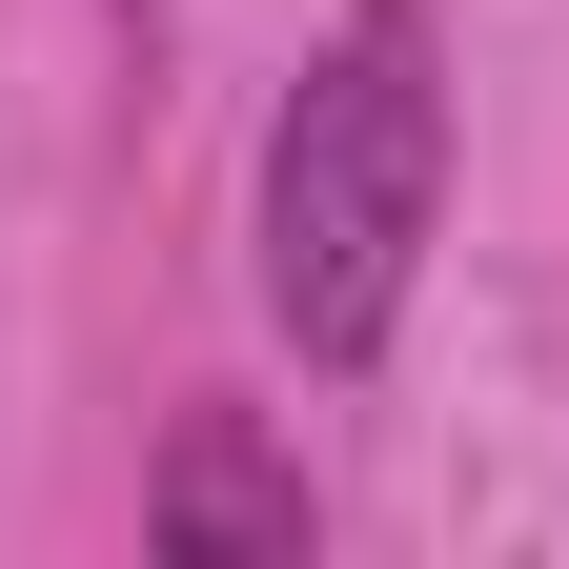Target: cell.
I'll return each instance as SVG.
<instances>
[{
	"label": "cell",
	"instance_id": "cell-2",
	"mask_svg": "<svg viewBox=\"0 0 569 569\" xmlns=\"http://www.w3.org/2000/svg\"><path fill=\"white\" fill-rule=\"evenodd\" d=\"M142 549L163 569H306V468H284L244 407H183L163 468H142Z\"/></svg>",
	"mask_w": 569,
	"mask_h": 569
},
{
	"label": "cell",
	"instance_id": "cell-1",
	"mask_svg": "<svg viewBox=\"0 0 569 569\" xmlns=\"http://www.w3.org/2000/svg\"><path fill=\"white\" fill-rule=\"evenodd\" d=\"M427 224H448V61L407 0H346L264 122V326L306 367H387Z\"/></svg>",
	"mask_w": 569,
	"mask_h": 569
}]
</instances>
